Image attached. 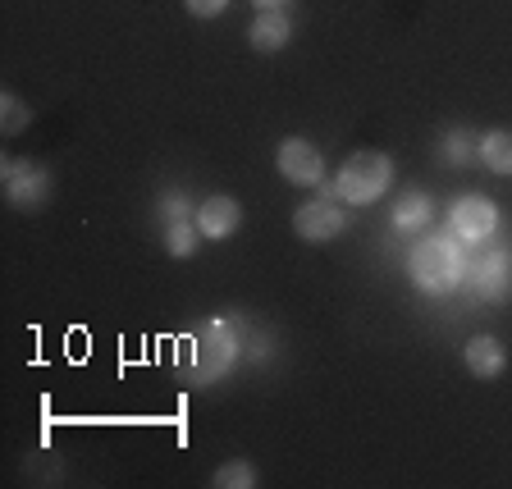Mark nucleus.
<instances>
[{
    "label": "nucleus",
    "mask_w": 512,
    "mask_h": 489,
    "mask_svg": "<svg viewBox=\"0 0 512 489\" xmlns=\"http://www.w3.org/2000/svg\"><path fill=\"white\" fill-rule=\"evenodd\" d=\"M407 275L421 293L439 298V293H453V288L467 279V252H462V238L453 234H426L421 243L407 252Z\"/></svg>",
    "instance_id": "nucleus-1"
},
{
    "label": "nucleus",
    "mask_w": 512,
    "mask_h": 489,
    "mask_svg": "<svg viewBox=\"0 0 512 489\" xmlns=\"http://www.w3.org/2000/svg\"><path fill=\"white\" fill-rule=\"evenodd\" d=\"M394 188V160L384 151H352L334 174V197L343 206H371Z\"/></svg>",
    "instance_id": "nucleus-2"
},
{
    "label": "nucleus",
    "mask_w": 512,
    "mask_h": 489,
    "mask_svg": "<svg viewBox=\"0 0 512 489\" xmlns=\"http://www.w3.org/2000/svg\"><path fill=\"white\" fill-rule=\"evenodd\" d=\"M0 179H5V202L14 211H42L51 202V174L37 160H5Z\"/></svg>",
    "instance_id": "nucleus-3"
},
{
    "label": "nucleus",
    "mask_w": 512,
    "mask_h": 489,
    "mask_svg": "<svg viewBox=\"0 0 512 489\" xmlns=\"http://www.w3.org/2000/svg\"><path fill=\"white\" fill-rule=\"evenodd\" d=\"M448 234L462 238V243H485V238L499 234V206L480 192H467L448 211Z\"/></svg>",
    "instance_id": "nucleus-4"
},
{
    "label": "nucleus",
    "mask_w": 512,
    "mask_h": 489,
    "mask_svg": "<svg viewBox=\"0 0 512 489\" xmlns=\"http://www.w3.org/2000/svg\"><path fill=\"white\" fill-rule=\"evenodd\" d=\"M275 170L298 188H320L325 183V156L307 138H284L275 147Z\"/></svg>",
    "instance_id": "nucleus-5"
},
{
    "label": "nucleus",
    "mask_w": 512,
    "mask_h": 489,
    "mask_svg": "<svg viewBox=\"0 0 512 489\" xmlns=\"http://www.w3.org/2000/svg\"><path fill=\"white\" fill-rule=\"evenodd\" d=\"M343 229H348V215L334 197H316V202L298 206V215H293V234L302 243H334Z\"/></svg>",
    "instance_id": "nucleus-6"
},
{
    "label": "nucleus",
    "mask_w": 512,
    "mask_h": 489,
    "mask_svg": "<svg viewBox=\"0 0 512 489\" xmlns=\"http://www.w3.org/2000/svg\"><path fill=\"white\" fill-rule=\"evenodd\" d=\"M471 284L485 302H503L512 298V247H494V252L476 256L471 266Z\"/></svg>",
    "instance_id": "nucleus-7"
},
{
    "label": "nucleus",
    "mask_w": 512,
    "mask_h": 489,
    "mask_svg": "<svg viewBox=\"0 0 512 489\" xmlns=\"http://www.w3.org/2000/svg\"><path fill=\"white\" fill-rule=\"evenodd\" d=\"M192 220H197L202 238L224 243V238H234L238 229H243V206H238V197H229V192H215V197H206V202L197 206Z\"/></svg>",
    "instance_id": "nucleus-8"
},
{
    "label": "nucleus",
    "mask_w": 512,
    "mask_h": 489,
    "mask_svg": "<svg viewBox=\"0 0 512 489\" xmlns=\"http://www.w3.org/2000/svg\"><path fill=\"white\" fill-rule=\"evenodd\" d=\"M462 362L476 380H499L508 371V348H503L494 334H471L467 348H462Z\"/></svg>",
    "instance_id": "nucleus-9"
},
{
    "label": "nucleus",
    "mask_w": 512,
    "mask_h": 489,
    "mask_svg": "<svg viewBox=\"0 0 512 489\" xmlns=\"http://www.w3.org/2000/svg\"><path fill=\"white\" fill-rule=\"evenodd\" d=\"M288 37H293V19H288L284 10H256V23L247 28V46H252L256 55L284 51Z\"/></svg>",
    "instance_id": "nucleus-10"
},
{
    "label": "nucleus",
    "mask_w": 512,
    "mask_h": 489,
    "mask_svg": "<svg viewBox=\"0 0 512 489\" xmlns=\"http://www.w3.org/2000/svg\"><path fill=\"white\" fill-rule=\"evenodd\" d=\"M430 220H435V197L421 188L403 192L394 202V215H389V224H394V234H426Z\"/></svg>",
    "instance_id": "nucleus-11"
},
{
    "label": "nucleus",
    "mask_w": 512,
    "mask_h": 489,
    "mask_svg": "<svg viewBox=\"0 0 512 489\" xmlns=\"http://www.w3.org/2000/svg\"><path fill=\"white\" fill-rule=\"evenodd\" d=\"M197 384L215 380L220 371H229L234 366V339H229V330L224 325H206L202 330V352H197Z\"/></svg>",
    "instance_id": "nucleus-12"
},
{
    "label": "nucleus",
    "mask_w": 512,
    "mask_h": 489,
    "mask_svg": "<svg viewBox=\"0 0 512 489\" xmlns=\"http://www.w3.org/2000/svg\"><path fill=\"white\" fill-rule=\"evenodd\" d=\"M480 165L503 179H512V128H490L480 133Z\"/></svg>",
    "instance_id": "nucleus-13"
},
{
    "label": "nucleus",
    "mask_w": 512,
    "mask_h": 489,
    "mask_svg": "<svg viewBox=\"0 0 512 489\" xmlns=\"http://www.w3.org/2000/svg\"><path fill=\"white\" fill-rule=\"evenodd\" d=\"M444 165H453V170L480 165V133H471V128H448L444 133Z\"/></svg>",
    "instance_id": "nucleus-14"
},
{
    "label": "nucleus",
    "mask_w": 512,
    "mask_h": 489,
    "mask_svg": "<svg viewBox=\"0 0 512 489\" xmlns=\"http://www.w3.org/2000/svg\"><path fill=\"white\" fill-rule=\"evenodd\" d=\"M197 238H202L197 220H174V224H165V247H170L174 261H188V256L197 252Z\"/></svg>",
    "instance_id": "nucleus-15"
},
{
    "label": "nucleus",
    "mask_w": 512,
    "mask_h": 489,
    "mask_svg": "<svg viewBox=\"0 0 512 489\" xmlns=\"http://www.w3.org/2000/svg\"><path fill=\"white\" fill-rule=\"evenodd\" d=\"M215 489H256L261 485V476H256V467L247 458H234V462H224L220 471L211 476Z\"/></svg>",
    "instance_id": "nucleus-16"
},
{
    "label": "nucleus",
    "mask_w": 512,
    "mask_h": 489,
    "mask_svg": "<svg viewBox=\"0 0 512 489\" xmlns=\"http://www.w3.org/2000/svg\"><path fill=\"white\" fill-rule=\"evenodd\" d=\"M28 124H32V110L23 106L19 96H14V92L0 96V128H5V138H19Z\"/></svg>",
    "instance_id": "nucleus-17"
},
{
    "label": "nucleus",
    "mask_w": 512,
    "mask_h": 489,
    "mask_svg": "<svg viewBox=\"0 0 512 489\" xmlns=\"http://www.w3.org/2000/svg\"><path fill=\"white\" fill-rule=\"evenodd\" d=\"M156 211H160V224H174V220H192V206H188V192H179V188H170V192H160V202H156Z\"/></svg>",
    "instance_id": "nucleus-18"
},
{
    "label": "nucleus",
    "mask_w": 512,
    "mask_h": 489,
    "mask_svg": "<svg viewBox=\"0 0 512 489\" xmlns=\"http://www.w3.org/2000/svg\"><path fill=\"white\" fill-rule=\"evenodd\" d=\"M183 5H188L192 19H220L229 10V0H183Z\"/></svg>",
    "instance_id": "nucleus-19"
},
{
    "label": "nucleus",
    "mask_w": 512,
    "mask_h": 489,
    "mask_svg": "<svg viewBox=\"0 0 512 489\" xmlns=\"http://www.w3.org/2000/svg\"><path fill=\"white\" fill-rule=\"evenodd\" d=\"M252 5H256V10H284L288 0H252Z\"/></svg>",
    "instance_id": "nucleus-20"
}]
</instances>
